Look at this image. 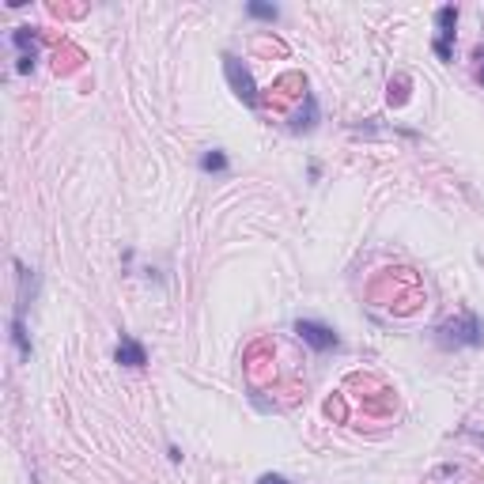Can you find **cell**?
<instances>
[{"label": "cell", "mask_w": 484, "mask_h": 484, "mask_svg": "<svg viewBox=\"0 0 484 484\" xmlns=\"http://www.w3.org/2000/svg\"><path fill=\"white\" fill-rule=\"evenodd\" d=\"M439 348H481L484 344V322L473 311H462L458 318H446L435 329Z\"/></svg>", "instance_id": "obj_1"}, {"label": "cell", "mask_w": 484, "mask_h": 484, "mask_svg": "<svg viewBox=\"0 0 484 484\" xmlns=\"http://www.w3.org/2000/svg\"><path fill=\"white\" fill-rule=\"evenodd\" d=\"M223 76H227L231 91H235V99L242 102V106L257 110V102H262V95H257V83H254L250 69L235 57V53H223Z\"/></svg>", "instance_id": "obj_2"}, {"label": "cell", "mask_w": 484, "mask_h": 484, "mask_svg": "<svg viewBox=\"0 0 484 484\" xmlns=\"http://www.w3.org/2000/svg\"><path fill=\"white\" fill-rule=\"evenodd\" d=\"M295 337H299L303 344H311L314 352H333V348H341L337 329H333V325H325V322H314V318H299V322H295Z\"/></svg>", "instance_id": "obj_3"}, {"label": "cell", "mask_w": 484, "mask_h": 484, "mask_svg": "<svg viewBox=\"0 0 484 484\" xmlns=\"http://www.w3.org/2000/svg\"><path fill=\"white\" fill-rule=\"evenodd\" d=\"M12 45L20 50L15 72H20V76H31L34 64H38V31H34V27H15V31H12Z\"/></svg>", "instance_id": "obj_4"}, {"label": "cell", "mask_w": 484, "mask_h": 484, "mask_svg": "<svg viewBox=\"0 0 484 484\" xmlns=\"http://www.w3.org/2000/svg\"><path fill=\"white\" fill-rule=\"evenodd\" d=\"M318 118H322V110H318V99L306 91L303 102H299V110L292 114V121H287V129H292L295 136H303V133H314V125H318Z\"/></svg>", "instance_id": "obj_5"}, {"label": "cell", "mask_w": 484, "mask_h": 484, "mask_svg": "<svg viewBox=\"0 0 484 484\" xmlns=\"http://www.w3.org/2000/svg\"><path fill=\"white\" fill-rule=\"evenodd\" d=\"M114 360L121 363V367H144V363H148V348L136 337L121 333V341H118V348H114Z\"/></svg>", "instance_id": "obj_6"}, {"label": "cell", "mask_w": 484, "mask_h": 484, "mask_svg": "<svg viewBox=\"0 0 484 484\" xmlns=\"http://www.w3.org/2000/svg\"><path fill=\"white\" fill-rule=\"evenodd\" d=\"M12 341H15L20 360H31V337H27V306L23 303H15V311H12Z\"/></svg>", "instance_id": "obj_7"}, {"label": "cell", "mask_w": 484, "mask_h": 484, "mask_svg": "<svg viewBox=\"0 0 484 484\" xmlns=\"http://www.w3.org/2000/svg\"><path fill=\"white\" fill-rule=\"evenodd\" d=\"M435 27H439V34H435V38H443V42L454 45V34H458V8L443 4L439 12H435Z\"/></svg>", "instance_id": "obj_8"}, {"label": "cell", "mask_w": 484, "mask_h": 484, "mask_svg": "<svg viewBox=\"0 0 484 484\" xmlns=\"http://www.w3.org/2000/svg\"><path fill=\"white\" fill-rule=\"evenodd\" d=\"M201 171L204 174H227L231 171V159H227V152H220V148H208V152H201Z\"/></svg>", "instance_id": "obj_9"}, {"label": "cell", "mask_w": 484, "mask_h": 484, "mask_svg": "<svg viewBox=\"0 0 484 484\" xmlns=\"http://www.w3.org/2000/svg\"><path fill=\"white\" fill-rule=\"evenodd\" d=\"M246 12L254 15V20H265V23H276V20H280V8H276V4H265V0H250Z\"/></svg>", "instance_id": "obj_10"}, {"label": "cell", "mask_w": 484, "mask_h": 484, "mask_svg": "<svg viewBox=\"0 0 484 484\" xmlns=\"http://www.w3.org/2000/svg\"><path fill=\"white\" fill-rule=\"evenodd\" d=\"M432 50H435V57H439V61H454V45H450V42L435 38V42H432Z\"/></svg>", "instance_id": "obj_11"}, {"label": "cell", "mask_w": 484, "mask_h": 484, "mask_svg": "<svg viewBox=\"0 0 484 484\" xmlns=\"http://www.w3.org/2000/svg\"><path fill=\"white\" fill-rule=\"evenodd\" d=\"M257 484H292V481L280 477V473H262V477H257Z\"/></svg>", "instance_id": "obj_12"}, {"label": "cell", "mask_w": 484, "mask_h": 484, "mask_svg": "<svg viewBox=\"0 0 484 484\" xmlns=\"http://www.w3.org/2000/svg\"><path fill=\"white\" fill-rule=\"evenodd\" d=\"M481 87H484V69H481Z\"/></svg>", "instance_id": "obj_13"}]
</instances>
